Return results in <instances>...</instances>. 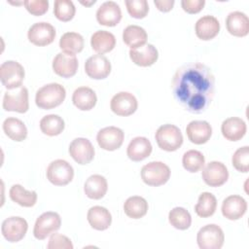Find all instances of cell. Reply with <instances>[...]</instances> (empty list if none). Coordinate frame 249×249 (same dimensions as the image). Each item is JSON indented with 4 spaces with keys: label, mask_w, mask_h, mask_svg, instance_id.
<instances>
[{
    "label": "cell",
    "mask_w": 249,
    "mask_h": 249,
    "mask_svg": "<svg viewBox=\"0 0 249 249\" xmlns=\"http://www.w3.org/2000/svg\"><path fill=\"white\" fill-rule=\"evenodd\" d=\"M3 109L5 111H13L18 113H25L28 111V89L21 86L18 90H8L3 96Z\"/></svg>",
    "instance_id": "cell-10"
},
{
    "label": "cell",
    "mask_w": 249,
    "mask_h": 249,
    "mask_svg": "<svg viewBox=\"0 0 249 249\" xmlns=\"http://www.w3.org/2000/svg\"><path fill=\"white\" fill-rule=\"evenodd\" d=\"M76 13V8L70 0H55L53 4V14L61 21L71 20Z\"/></svg>",
    "instance_id": "cell-39"
},
{
    "label": "cell",
    "mask_w": 249,
    "mask_h": 249,
    "mask_svg": "<svg viewBox=\"0 0 249 249\" xmlns=\"http://www.w3.org/2000/svg\"><path fill=\"white\" fill-rule=\"evenodd\" d=\"M124 139V131L117 126H106L101 128L96 135L99 147L106 151H115L119 149Z\"/></svg>",
    "instance_id": "cell-14"
},
{
    "label": "cell",
    "mask_w": 249,
    "mask_h": 249,
    "mask_svg": "<svg viewBox=\"0 0 249 249\" xmlns=\"http://www.w3.org/2000/svg\"><path fill=\"white\" fill-rule=\"evenodd\" d=\"M201 177L206 185L210 187H220L228 181L229 171L223 162L213 160L202 168Z\"/></svg>",
    "instance_id": "cell-12"
},
{
    "label": "cell",
    "mask_w": 249,
    "mask_h": 249,
    "mask_svg": "<svg viewBox=\"0 0 249 249\" xmlns=\"http://www.w3.org/2000/svg\"><path fill=\"white\" fill-rule=\"evenodd\" d=\"M217 208V199L214 195L208 192L201 193L198 196L197 203L195 206V211L197 216L207 218L212 216Z\"/></svg>",
    "instance_id": "cell-35"
},
{
    "label": "cell",
    "mask_w": 249,
    "mask_h": 249,
    "mask_svg": "<svg viewBox=\"0 0 249 249\" xmlns=\"http://www.w3.org/2000/svg\"><path fill=\"white\" fill-rule=\"evenodd\" d=\"M222 214L229 220L240 219L247 210L246 200L237 195H232L226 197L222 203Z\"/></svg>",
    "instance_id": "cell-19"
},
{
    "label": "cell",
    "mask_w": 249,
    "mask_h": 249,
    "mask_svg": "<svg viewBox=\"0 0 249 249\" xmlns=\"http://www.w3.org/2000/svg\"><path fill=\"white\" fill-rule=\"evenodd\" d=\"M24 75V68L18 61L7 60L0 66V80L8 90L20 88Z\"/></svg>",
    "instance_id": "cell-4"
},
{
    "label": "cell",
    "mask_w": 249,
    "mask_h": 249,
    "mask_svg": "<svg viewBox=\"0 0 249 249\" xmlns=\"http://www.w3.org/2000/svg\"><path fill=\"white\" fill-rule=\"evenodd\" d=\"M68 151L72 159L79 164H88L94 157V148L91 142L83 137H78L72 140Z\"/></svg>",
    "instance_id": "cell-15"
},
{
    "label": "cell",
    "mask_w": 249,
    "mask_h": 249,
    "mask_svg": "<svg viewBox=\"0 0 249 249\" xmlns=\"http://www.w3.org/2000/svg\"><path fill=\"white\" fill-rule=\"evenodd\" d=\"M10 198L22 207H32L37 201L35 191H27L21 185L15 184L9 191Z\"/></svg>",
    "instance_id": "cell-32"
},
{
    "label": "cell",
    "mask_w": 249,
    "mask_h": 249,
    "mask_svg": "<svg viewBox=\"0 0 249 249\" xmlns=\"http://www.w3.org/2000/svg\"><path fill=\"white\" fill-rule=\"evenodd\" d=\"M205 5L204 0H182L181 6L188 14H196L200 12Z\"/></svg>",
    "instance_id": "cell-44"
},
{
    "label": "cell",
    "mask_w": 249,
    "mask_h": 249,
    "mask_svg": "<svg viewBox=\"0 0 249 249\" xmlns=\"http://www.w3.org/2000/svg\"><path fill=\"white\" fill-rule=\"evenodd\" d=\"M66 90L63 86L57 83H51L43 86L36 91L35 103L44 110L59 106L65 99Z\"/></svg>",
    "instance_id": "cell-2"
},
{
    "label": "cell",
    "mask_w": 249,
    "mask_h": 249,
    "mask_svg": "<svg viewBox=\"0 0 249 249\" xmlns=\"http://www.w3.org/2000/svg\"><path fill=\"white\" fill-rule=\"evenodd\" d=\"M247 127L245 122L237 117L226 119L221 125L223 136L229 141H238L246 133Z\"/></svg>",
    "instance_id": "cell-24"
},
{
    "label": "cell",
    "mask_w": 249,
    "mask_h": 249,
    "mask_svg": "<svg viewBox=\"0 0 249 249\" xmlns=\"http://www.w3.org/2000/svg\"><path fill=\"white\" fill-rule=\"evenodd\" d=\"M48 249H73V244L66 235L53 232L48 242Z\"/></svg>",
    "instance_id": "cell-42"
},
{
    "label": "cell",
    "mask_w": 249,
    "mask_h": 249,
    "mask_svg": "<svg viewBox=\"0 0 249 249\" xmlns=\"http://www.w3.org/2000/svg\"><path fill=\"white\" fill-rule=\"evenodd\" d=\"M175 100L193 114L204 112L212 102L215 77L203 63L192 62L179 67L171 82Z\"/></svg>",
    "instance_id": "cell-1"
},
{
    "label": "cell",
    "mask_w": 249,
    "mask_h": 249,
    "mask_svg": "<svg viewBox=\"0 0 249 249\" xmlns=\"http://www.w3.org/2000/svg\"><path fill=\"white\" fill-rule=\"evenodd\" d=\"M168 221L177 230H187L192 224V217L188 210L183 207H174L168 214Z\"/></svg>",
    "instance_id": "cell-38"
},
{
    "label": "cell",
    "mask_w": 249,
    "mask_h": 249,
    "mask_svg": "<svg viewBox=\"0 0 249 249\" xmlns=\"http://www.w3.org/2000/svg\"><path fill=\"white\" fill-rule=\"evenodd\" d=\"M73 177L74 169L64 160H53L47 168V178L55 186H65L73 180Z\"/></svg>",
    "instance_id": "cell-8"
},
{
    "label": "cell",
    "mask_w": 249,
    "mask_h": 249,
    "mask_svg": "<svg viewBox=\"0 0 249 249\" xmlns=\"http://www.w3.org/2000/svg\"><path fill=\"white\" fill-rule=\"evenodd\" d=\"M205 159L201 152L197 150H189L187 151L182 158L183 167L192 173L201 170L204 166Z\"/></svg>",
    "instance_id": "cell-37"
},
{
    "label": "cell",
    "mask_w": 249,
    "mask_h": 249,
    "mask_svg": "<svg viewBox=\"0 0 249 249\" xmlns=\"http://www.w3.org/2000/svg\"><path fill=\"white\" fill-rule=\"evenodd\" d=\"M231 162L237 171L247 173L249 171V147L238 148L232 155Z\"/></svg>",
    "instance_id": "cell-40"
},
{
    "label": "cell",
    "mask_w": 249,
    "mask_h": 249,
    "mask_svg": "<svg viewBox=\"0 0 249 249\" xmlns=\"http://www.w3.org/2000/svg\"><path fill=\"white\" fill-rule=\"evenodd\" d=\"M108 190V184L105 177L99 174H93L89 176L84 185V192L89 198L100 199L102 198Z\"/></svg>",
    "instance_id": "cell-27"
},
{
    "label": "cell",
    "mask_w": 249,
    "mask_h": 249,
    "mask_svg": "<svg viewBox=\"0 0 249 249\" xmlns=\"http://www.w3.org/2000/svg\"><path fill=\"white\" fill-rule=\"evenodd\" d=\"M124 4L128 14L134 18H143L149 12V5L146 0H125Z\"/></svg>",
    "instance_id": "cell-41"
},
{
    "label": "cell",
    "mask_w": 249,
    "mask_h": 249,
    "mask_svg": "<svg viewBox=\"0 0 249 249\" xmlns=\"http://www.w3.org/2000/svg\"><path fill=\"white\" fill-rule=\"evenodd\" d=\"M189 140L196 145L206 143L212 135V127L206 121H192L186 127Z\"/></svg>",
    "instance_id": "cell-20"
},
{
    "label": "cell",
    "mask_w": 249,
    "mask_h": 249,
    "mask_svg": "<svg viewBox=\"0 0 249 249\" xmlns=\"http://www.w3.org/2000/svg\"><path fill=\"white\" fill-rule=\"evenodd\" d=\"M169 177L170 168L162 161H151L141 169V178L148 186H161L168 181Z\"/></svg>",
    "instance_id": "cell-5"
},
{
    "label": "cell",
    "mask_w": 249,
    "mask_h": 249,
    "mask_svg": "<svg viewBox=\"0 0 249 249\" xmlns=\"http://www.w3.org/2000/svg\"><path fill=\"white\" fill-rule=\"evenodd\" d=\"M147 39V32L138 25H128L123 31V40L130 50H135L146 45Z\"/></svg>",
    "instance_id": "cell-30"
},
{
    "label": "cell",
    "mask_w": 249,
    "mask_h": 249,
    "mask_svg": "<svg viewBox=\"0 0 249 249\" xmlns=\"http://www.w3.org/2000/svg\"><path fill=\"white\" fill-rule=\"evenodd\" d=\"M87 219L90 227L97 231L107 230L112 223V216L109 210L98 205L89 209Z\"/></svg>",
    "instance_id": "cell-26"
},
{
    "label": "cell",
    "mask_w": 249,
    "mask_h": 249,
    "mask_svg": "<svg viewBox=\"0 0 249 249\" xmlns=\"http://www.w3.org/2000/svg\"><path fill=\"white\" fill-rule=\"evenodd\" d=\"M225 240L223 230L215 224L202 227L196 235L197 245L200 249H220Z\"/></svg>",
    "instance_id": "cell-6"
},
{
    "label": "cell",
    "mask_w": 249,
    "mask_h": 249,
    "mask_svg": "<svg viewBox=\"0 0 249 249\" xmlns=\"http://www.w3.org/2000/svg\"><path fill=\"white\" fill-rule=\"evenodd\" d=\"M158 146L166 152H174L183 144V135L179 127L166 124L160 125L155 134Z\"/></svg>",
    "instance_id": "cell-3"
},
{
    "label": "cell",
    "mask_w": 249,
    "mask_h": 249,
    "mask_svg": "<svg viewBox=\"0 0 249 249\" xmlns=\"http://www.w3.org/2000/svg\"><path fill=\"white\" fill-rule=\"evenodd\" d=\"M59 48L64 53L76 54L84 49V38L77 32H66L59 40Z\"/></svg>",
    "instance_id": "cell-34"
},
{
    "label": "cell",
    "mask_w": 249,
    "mask_h": 249,
    "mask_svg": "<svg viewBox=\"0 0 249 249\" xmlns=\"http://www.w3.org/2000/svg\"><path fill=\"white\" fill-rule=\"evenodd\" d=\"M95 3V0H93V1H90V2H83V1H81V4H83V5H86V6H89V5H91V4H94Z\"/></svg>",
    "instance_id": "cell-46"
},
{
    "label": "cell",
    "mask_w": 249,
    "mask_h": 249,
    "mask_svg": "<svg viewBox=\"0 0 249 249\" xmlns=\"http://www.w3.org/2000/svg\"><path fill=\"white\" fill-rule=\"evenodd\" d=\"M196 35L203 41H208L217 36L220 31L219 20L210 15H206L197 19L195 26Z\"/></svg>",
    "instance_id": "cell-21"
},
{
    "label": "cell",
    "mask_w": 249,
    "mask_h": 249,
    "mask_svg": "<svg viewBox=\"0 0 249 249\" xmlns=\"http://www.w3.org/2000/svg\"><path fill=\"white\" fill-rule=\"evenodd\" d=\"M227 30L235 37H244L249 33V18L239 11L231 12L226 18Z\"/></svg>",
    "instance_id": "cell-22"
},
{
    "label": "cell",
    "mask_w": 249,
    "mask_h": 249,
    "mask_svg": "<svg viewBox=\"0 0 249 249\" xmlns=\"http://www.w3.org/2000/svg\"><path fill=\"white\" fill-rule=\"evenodd\" d=\"M96 19L99 24L104 26H115L122 19L120 6L114 1L102 3L96 11Z\"/></svg>",
    "instance_id": "cell-18"
},
{
    "label": "cell",
    "mask_w": 249,
    "mask_h": 249,
    "mask_svg": "<svg viewBox=\"0 0 249 249\" xmlns=\"http://www.w3.org/2000/svg\"><path fill=\"white\" fill-rule=\"evenodd\" d=\"M129 57L136 65L148 67L153 65L158 60L159 53L154 45L146 44L138 49L130 50Z\"/></svg>",
    "instance_id": "cell-23"
},
{
    "label": "cell",
    "mask_w": 249,
    "mask_h": 249,
    "mask_svg": "<svg viewBox=\"0 0 249 249\" xmlns=\"http://www.w3.org/2000/svg\"><path fill=\"white\" fill-rule=\"evenodd\" d=\"M92 50L99 54L111 52L116 46V38L113 33L106 30H97L90 37Z\"/></svg>",
    "instance_id": "cell-28"
},
{
    "label": "cell",
    "mask_w": 249,
    "mask_h": 249,
    "mask_svg": "<svg viewBox=\"0 0 249 249\" xmlns=\"http://www.w3.org/2000/svg\"><path fill=\"white\" fill-rule=\"evenodd\" d=\"M147 200L139 196L128 197L124 203V211L125 215L131 219H140L147 214L148 211Z\"/></svg>",
    "instance_id": "cell-33"
},
{
    "label": "cell",
    "mask_w": 249,
    "mask_h": 249,
    "mask_svg": "<svg viewBox=\"0 0 249 249\" xmlns=\"http://www.w3.org/2000/svg\"><path fill=\"white\" fill-rule=\"evenodd\" d=\"M85 71L91 79H105L111 72V63L105 55L99 53L93 54L86 60Z\"/></svg>",
    "instance_id": "cell-16"
},
{
    "label": "cell",
    "mask_w": 249,
    "mask_h": 249,
    "mask_svg": "<svg viewBox=\"0 0 249 249\" xmlns=\"http://www.w3.org/2000/svg\"><path fill=\"white\" fill-rule=\"evenodd\" d=\"M55 35L56 33L54 27L51 23L45 21L34 23L30 26L27 32L29 42L39 47L52 44L55 38Z\"/></svg>",
    "instance_id": "cell-11"
},
{
    "label": "cell",
    "mask_w": 249,
    "mask_h": 249,
    "mask_svg": "<svg viewBox=\"0 0 249 249\" xmlns=\"http://www.w3.org/2000/svg\"><path fill=\"white\" fill-rule=\"evenodd\" d=\"M137 107L138 102L136 97L127 91H120L116 93L110 101L112 112L118 116H130L136 111Z\"/></svg>",
    "instance_id": "cell-13"
},
{
    "label": "cell",
    "mask_w": 249,
    "mask_h": 249,
    "mask_svg": "<svg viewBox=\"0 0 249 249\" xmlns=\"http://www.w3.org/2000/svg\"><path fill=\"white\" fill-rule=\"evenodd\" d=\"M78 59L75 54L58 53L53 60V72L62 78L73 77L78 70Z\"/></svg>",
    "instance_id": "cell-17"
},
{
    "label": "cell",
    "mask_w": 249,
    "mask_h": 249,
    "mask_svg": "<svg viewBox=\"0 0 249 249\" xmlns=\"http://www.w3.org/2000/svg\"><path fill=\"white\" fill-rule=\"evenodd\" d=\"M152 150L153 147L148 138L137 136L129 142L126 155L133 161H141L151 155Z\"/></svg>",
    "instance_id": "cell-25"
},
{
    "label": "cell",
    "mask_w": 249,
    "mask_h": 249,
    "mask_svg": "<svg viewBox=\"0 0 249 249\" xmlns=\"http://www.w3.org/2000/svg\"><path fill=\"white\" fill-rule=\"evenodd\" d=\"M28 224L25 219L18 216H12L5 219L1 226L2 235L9 242L20 241L26 234Z\"/></svg>",
    "instance_id": "cell-9"
},
{
    "label": "cell",
    "mask_w": 249,
    "mask_h": 249,
    "mask_svg": "<svg viewBox=\"0 0 249 249\" xmlns=\"http://www.w3.org/2000/svg\"><path fill=\"white\" fill-rule=\"evenodd\" d=\"M65 127L64 121L58 115L51 114L43 117L40 121L41 131L49 136H55L60 134Z\"/></svg>",
    "instance_id": "cell-36"
},
{
    "label": "cell",
    "mask_w": 249,
    "mask_h": 249,
    "mask_svg": "<svg viewBox=\"0 0 249 249\" xmlns=\"http://www.w3.org/2000/svg\"><path fill=\"white\" fill-rule=\"evenodd\" d=\"M5 134L12 140L20 142L27 137V128L22 121L18 118H7L2 124Z\"/></svg>",
    "instance_id": "cell-31"
},
{
    "label": "cell",
    "mask_w": 249,
    "mask_h": 249,
    "mask_svg": "<svg viewBox=\"0 0 249 249\" xmlns=\"http://www.w3.org/2000/svg\"><path fill=\"white\" fill-rule=\"evenodd\" d=\"M23 5L31 15L36 17L44 15L49 9L48 0H25Z\"/></svg>",
    "instance_id": "cell-43"
},
{
    "label": "cell",
    "mask_w": 249,
    "mask_h": 249,
    "mask_svg": "<svg viewBox=\"0 0 249 249\" xmlns=\"http://www.w3.org/2000/svg\"><path fill=\"white\" fill-rule=\"evenodd\" d=\"M97 101V96L93 89L89 87H80L72 94L73 104L82 111L91 110Z\"/></svg>",
    "instance_id": "cell-29"
},
{
    "label": "cell",
    "mask_w": 249,
    "mask_h": 249,
    "mask_svg": "<svg viewBox=\"0 0 249 249\" xmlns=\"http://www.w3.org/2000/svg\"><path fill=\"white\" fill-rule=\"evenodd\" d=\"M156 7L160 12H169L174 6V0H155Z\"/></svg>",
    "instance_id": "cell-45"
},
{
    "label": "cell",
    "mask_w": 249,
    "mask_h": 249,
    "mask_svg": "<svg viewBox=\"0 0 249 249\" xmlns=\"http://www.w3.org/2000/svg\"><path fill=\"white\" fill-rule=\"evenodd\" d=\"M61 226L60 216L56 212L48 211L41 214L34 225V237L43 240L59 230Z\"/></svg>",
    "instance_id": "cell-7"
}]
</instances>
